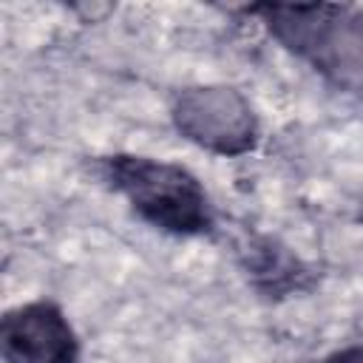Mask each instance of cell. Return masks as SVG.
<instances>
[{"label":"cell","instance_id":"obj_5","mask_svg":"<svg viewBox=\"0 0 363 363\" xmlns=\"http://www.w3.org/2000/svg\"><path fill=\"white\" fill-rule=\"evenodd\" d=\"M241 267L252 281V286L267 298H284L301 292L312 281L309 267L289 247H284L269 235L250 238L241 247Z\"/></svg>","mask_w":363,"mask_h":363},{"label":"cell","instance_id":"obj_1","mask_svg":"<svg viewBox=\"0 0 363 363\" xmlns=\"http://www.w3.org/2000/svg\"><path fill=\"white\" fill-rule=\"evenodd\" d=\"M96 173L159 233L196 238L216 230V210L204 184L179 162L142 153H111L96 159Z\"/></svg>","mask_w":363,"mask_h":363},{"label":"cell","instance_id":"obj_6","mask_svg":"<svg viewBox=\"0 0 363 363\" xmlns=\"http://www.w3.org/2000/svg\"><path fill=\"white\" fill-rule=\"evenodd\" d=\"M323 363H363V343H352L343 349H335L323 357Z\"/></svg>","mask_w":363,"mask_h":363},{"label":"cell","instance_id":"obj_3","mask_svg":"<svg viewBox=\"0 0 363 363\" xmlns=\"http://www.w3.org/2000/svg\"><path fill=\"white\" fill-rule=\"evenodd\" d=\"M170 122L190 145L227 159L255 150L261 139L252 102L233 85H187L176 91Z\"/></svg>","mask_w":363,"mask_h":363},{"label":"cell","instance_id":"obj_2","mask_svg":"<svg viewBox=\"0 0 363 363\" xmlns=\"http://www.w3.org/2000/svg\"><path fill=\"white\" fill-rule=\"evenodd\" d=\"M340 91H363V11L323 3H255L241 9Z\"/></svg>","mask_w":363,"mask_h":363},{"label":"cell","instance_id":"obj_4","mask_svg":"<svg viewBox=\"0 0 363 363\" xmlns=\"http://www.w3.org/2000/svg\"><path fill=\"white\" fill-rule=\"evenodd\" d=\"M0 354L6 363H77L79 335L60 303L37 298L3 312Z\"/></svg>","mask_w":363,"mask_h":363}]
</instances>
